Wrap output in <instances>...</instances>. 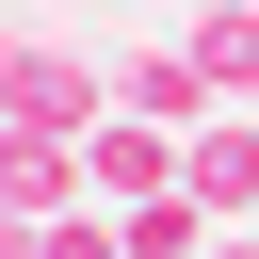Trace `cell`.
Wrapping results in <instances>:
<instances>
[{
	"label": "cell",
	"instance_id": "1",
	"mask_svg": "<svg viewBox=\"0 0 259 259\" xmlns=\"http://www.w3.org/2000/svg\"><path fill=\"white\" fill-rule=\"evenodd\" d=\"M0 113L16 130H49V146H81V130H113V49H16V81H0Z\"/></svg>",
	"mask_w": 259,
	"mask_h": 259
},
{
	"label": "cell",
	"instance_id": "2",
	"mask_svg": "<svg viewBox=\"0 0 259 259\" xmlns=\"http://www.w3.org/2000/svg\"><path fill=\"white\" fill-rule=\"evenodd\" d=\"M113 113H146V130H210L227 97H210V65H194L178 32H130V49H113Z\"/></svg>",
	"mask_w": 259,
	"mask_h": 259
},
{
	"label": "cell",
	"instance_id": "3",
	"mask_svg": "<svg viewBox=\"0 0 259 259\" xmlns=\"http://www.w3.org/2000/svg\"><path fill=\"white\" fill-rule=\"evenodd\" d=\"M178 146H194V130H146V113L81 130V194H97V210H146V194H178Z\"/></svg>",
	"mask_w": 259,
	"mask_h": 259
},
{
	"label": "cell",
	"instance_id": "4",
	"mask_svg": "<svg viewBox=\"0 0 259 259\" xmlns=\"http://www.w3.org/2000/svg\"><path fill=\"white\" fill-rule=\"evenodd\" d=\"M178 194H194L210 227H259V130H243V113H210V130L178 146Z\"/></svg>",
	"mask_w": 259,
	"mask_h": 259
},
{
	"label": "cell",
	"instance_id": "5",
	"mask_svg": "<svg viewBox=\"0 0 259 259\" xmlns=\"http://www.w3.org/2000/svg\"><path fill=\"white\" fill-rule=\"evenodd\" d=\"M178 49L210 65V97H227V113L259 97V0H178Z\"/></svg>",
	"mask_w": 259,
	"mask_h": 259
},
{
	"label": "cell",
	"instance_id": "6",
	"mask_svg": "<svg viewBox=\"0 0 259 259\" xmlns=\"http://www.w3.org/2000/svg\"><path fill=\"white\" fill-rule=\"evenodd\" d=\"M130 227V259H210V210L194 194H146V210H113Z\"/></svg>",
	"mask_w": 259,
	"mask_h": 259
},
{
	"label": "cell",
	"instance_id": "7",
	"mask_svg": "<svg viewBox=\"0 0 259 259\" xmlns=\"http://www.w3.org/2000/svg\"><path fill=\"white\" fill-rule=\"evenodd\" d=\"M32 259H130V227H113V210H49V243H32Z\"/></svg>",
	"mask_w": 259,
	"mask_h": 259
},
{
	"label": "cell",
	"instance_id": "8",
	"mask_svg": "<svg viewBox=\"0 0 259 259\" xmlns=\"http://www.w3.org/2000/svg\"><path fill=\"white\" fill-rule=\"evenodd\" d=\"M32 243H49V210H16V194H0V259H32Z\"/></svg>",
	"mask_w": 259,
	"mask_h": 259
},
{
	"label": "cell",
	"instance_id": "9",
	"mask_svg": "<svg viewBox=\"0 0 259 259\" xmlns=\"http://www.w3.org/2000/svg\"><path fill=\"white\" fill-rule=\"evenodd\" d=\"M210 259H259V227H210Z\"/></svg>",
	"mask_w": 259,
	"mask_h": 259
},
{
	"label": "cell",
	"instance_id": "10",
	"mask_svg": "<svg viewBox=\"0 0 259 259\" xmlns=\"http://www.w3.org/2000/svg\"><path fill=\"white\" fill-rule=\"evenodd\" d=\"M16 49H32V32H16V16H0V81H16Z\"/></svg>",
	"mask_w": 259,
	"mask_h": 259
}]
</instances>
